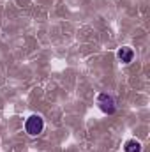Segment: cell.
Segmentation results:
<instances>
[{
  "label": "cell",
  "mask_w": 150,
  "mask_h": 152,
  "mask_svg": "<svg viewBox=\"0 0 150 152\" xmlns=\"http://www.w3.org/2000/svg\"><path fill=\"white\" fill-rule=\"evenodd\" d=\"M42 127H44V122H42V118H41L39 115L28 117L27 122H25V129H27V133H28L30 136H37L39 133L42 131Z\"/></svg>",
  "instance_id": "1"
},
{
  "label": "cell",
  "mask_w": 150,
  "mask_h": 152,
  "mask_svg": "<svg viewBox=\"0 0 150 152\" xmlns=\"http://www.w3.org/2000/svg\"><path fill=\"white\" fill-rule=\"evenodd\" d=\"M97 104H99V108H101L104 113H110V115L115 113V110H117L115 99H113V96H110V94H99Z\"/></svg>",
  "instance_id": "2"
},
{
  "label": "cell",
  "mask_w": 150,
  "mask_h": 152,
  "mask_svg": "<svg viewBox=\"0 0 150 152\" xmlns=\"http://www.w3.org/2000/svg\"><path fill=\"white\" fill-rule=\"evenodd\" d=\"M133 58H134V51H133L131 48L124 46V48H120V50H118V60H120L122 64H129Z\"/></svg>",
  "instance_id": "3"
},
{
  "label": "cell",
  "mask_w": 150,
  "mask_h": 152,
  "mask_svg": "<svg viewBox=\"0 0 150 152\" xmlns=\"http://www.w3.org/2000/svg\"><path fill=\"white\" fill-rule=\"evenodd\" d=\"M124 151L125 152H141V143L136 142V140H129V142H125Z\"/></svg>",
  "instance_id": "4"
}]
</instances>
